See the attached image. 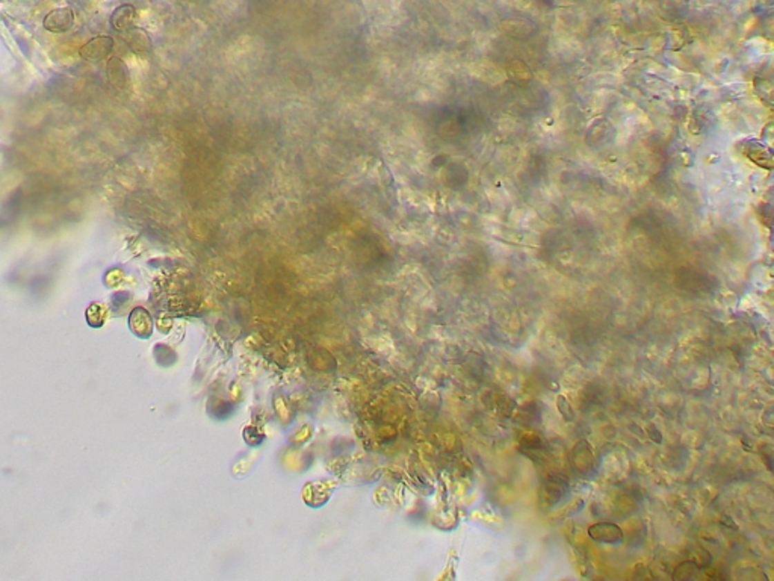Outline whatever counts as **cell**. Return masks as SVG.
I'll use <instances>...</instances> for the list:
<instances>
[{
    "label": "cell",
    "mask_w": 774,
    "mask_h": 581,
    "mask_svg": "<svg viewBox=\"0 0 774 581\" xmlns=\"http://www.w3.org/2000/svg\"><path fill=\"white\" fill-rule=\"evenodd\" d=\"M570 489V484L569 480L565 479L564 475L560 474H554V475H549L548 479L545 480L543 486H541V501H543L545 506L548 507H554L557 506L560 501L568 495Z\"/></svg>",
    "instance_id": "cell-1"
},
{
    "label": "cell",
    "mask_w": 774,
    "mask_h": 581,
    "mask_svg": "<svg viewBox=\"0 0 774 581\" xmlns=\"http://www.w3.org/2000/svg\"><path fill=\"white\" fill-rule=\"evenodd\" d=\"M113 47H114V39L110 37H105V35L95 37L82 47L81 57L85 61L99 62L108 57L110 50H113Z\"/></svg>",
    "instance_id": "cell-2"
},
{
    "label": "cell",
    "mask_w": 774,
    "mask_h": 581,
    "mask_svg": "<svg viewBox=\"0 0 774 581\" xmlns=\"http://www.w3.org/2000/svg\"><path fill=\"white\" fill-rule=\"evenodd\" d=\"M44 28L53 34H64L75 25V12L70 8H58L44 17Z\"/></svg>",
    "instance_id": "cell-3"
},
{
    "label": "cell",
    "mask_w": 774,
    "mask_h": 581,
    "mask_svg": "<svg viewBox=\"0 0 774 581\" xmlns=\"http://www.w3.org/2000/svg\"><path fill=\"white\" fill-rule=\"evenodd\" d=\"M588 536L599 544H621L625 539L623 531L617 524L599 522L588 528Z\"/></svg>",
    "instance_id": "cell-4"
},
{
    "label": "cell",
    "mask_w": 774,
    "mask_h": 581,
    "mask_svg": "<svg viewBox=\"0 0 774 581\" xmlns=\"http://www.w3.org/2000/svg\"><path fill=\"white\" fill-rule=\"evenodd\" d=\"M135 17H137V11L132 5H122L114 11L113 17H110V25L115 30L124 32L129 30L133 25Z\"/></svg>",
    "instance_id": "cell-5"
},
{
    "label": "cell",
    "mask_w": 774,
    "mask_h": 581,
    "mask_svg": "<svg viewBox=\"0 0 774 581\" xmlns=\"http://www.w3.org/2000/svg\"><path fill=\"white\" fill-rule=\"evenodd\" d=\"M702 571V568L699 564L694 562V560H684L681 562L677 566L673 569V574L672 578L677 580V581H688L696 578L699 575V572Z\"/></svg>",
    "instance_id": "cell-6"
},
{
    "label": "cell",
    "mask_w": 774,
    "mask_h": 581,
    "mask_svg": "<svg viewBox=\"0 0 774 581\" xmlns=\"http://www.w3.org/2000/svg\"><path fill=\"white\" fill-rule=\"evenodd\" d=\"M521 450L525 455L536 459V453L545 450V442L536 435H525L521 439Z\"/></svg>",
    "instance_id": "cell-7"
},
{
    "label": "cell",
    "mask_w": 774,
    "mask_h": 581,
    "mask_svg": "<svg viewBox=\"0 0 774 581\" xmlns=\"http://www.w3.org/2000/svg\"><path fill=\"white\" fill-rule=\"evenodd\" d=\"M537 404H539V403H530V404H526L525 408L522 409V412L519 413V419H522L523 423H526V426L532 424V423H536V421H540V418H541V410H540V409H536V408H537Z\"/></svg>",
    "instance_id": "cell-8"
},
{
    "label": "cell",
    "mask_w": 774,
    "mask_h": 581,
    "mask_svg": "<svg viewBox=\"0 0 774 581\" xmlns=\"http://www.w3.org/2000/svg\"><path fill=\"white\" fill-rule=\"evenodd\" d=\"M557 406H558V410H560V413H561V417L565 421H574V418H577L573 408L570 406V403L565 400V397L558 395L557 397Z\"/></svg>",
    "instance_id": "cell-9"
}]
</instances>
